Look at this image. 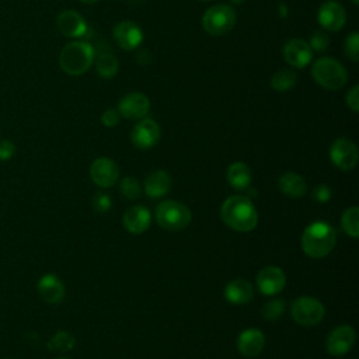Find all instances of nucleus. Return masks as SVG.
Returning a JSON list of instances; mask_svg holds the SVG:
<instances>
[{"label":"nucleus","instance_id":"nucleus-3","mask_svg":"<svg viewBox=\"0 0 359 359\" xmlns=\"http://www.w3.org/2000/svg\"><path fill=\"white\" fill-rule=\"evenodd\" d=\"M95 52L88 42L74 41L67 43L59 56L62 70L70 76H80L86 73L94 63Z\"/></svg>","mask_w":359,"mask_h":359},{"label":"nucleus","instance_id":"nucleus-42","mask_svg":"<svg viewBox=\"0 0 359 359\" xmlns=\"http://www.w3.org/2000/svg\"><path fill=\"white\" fill-rule=\"evenodd\" d=\"M202 1H209V0H202Z\"/></svg>","mask_w":359,"mask_h":359},{"label":"nucleus","instance_id":"nucleus-6","mask_svg":"<svg viewBox=\"0 0 359 359\" xmlns=\"http://www.w3.org/2000/svg\"><path fill=\"white\" fill-rule=\"evenodd\" d=\"M202 25L210 35H224L236 25V11L229 4H215L205 11Z\"/></svg>","mask_w":359,"mask_h":359},{"label":"nucleus","instance_id":"nucleus-17","mask_svg":"<svg viewBox=\"0 0 359 359\" xmlns=\"http://www.w3.org/2000/svg\"><path fill=\"white\" fill-rule=\"evenodd\" d=\"M56 27L60 34L69 38H80L87 32L86 20L74 10L62 11L56 18Z\"/></svg>","mask_w":359,"mask_h":359},{"label":"nucleus","instance_id":"nucleus-11","mask_svg":"<svg viewBox=\"0 0 359 359\" xmlns=\"http://www.w3.org/2000/svg\"><path fill=\"white\" fill-rule=\"evenodd\" d=\"M255 282L261 293L266 296H275L283 290L286 285V276L280 268L268 265L257 273Z\"/></svg>","mask_w":359,"mask_h":359},{"label":"nucleus","instance_id":"nucleus-10","mask_svg":"<svg viewBox=\"0 0 359 359\" xmlns=\"http://www.w3.org/2000/svg\"><path fill=\"white\" fill-rule=\"evenodd\" d=\"M355 339H356V332L353 327L339 325L328 334L325 348L330 355L342 356L352 349Z\"/></svg>","mask_w":359,"mask_h":359},{"label":"nucleus","instance_id":"nucleus-31","mask_svg":"<svg viewBox=\"0 0 359 359\" xmlns=\"http://www.w3.org/2000/svg\"><path fill=\"white\" fill-rule=\"evenodd\" d=\"M344 50H345V55H346L352 62H358V60H359V34H358L356 31L351 32V34L345 38Z\"/></svg>","mask_w":359,"mask_h":359},{"label":"nucleus","instance_id":"nucleus-39","mask_svg":"<svg viewBox=\"0 0 359 359\" xmlns=\"http://www.w3.org/2000/svg\"><path fill=\"white\" fill-rule=\"evenodd\" d=\"M231 3H234V4H241L244 0H230Z\"/></svg>","mask_w":359,"mask_h":359},{"label":"nucleus","instance_id":"nucleus-13","mask_svg":"<svg viewBox=\"0 0 359 359\" xmlns=\"http://www.w3.org/2000/svg\"><path fill=\"white\" fill-rule=\"evenodd\" d=\"M150 109V101L143 93H129L121 98L118 112L126 119H140L146 116Z\"/></svg>","mask_w":359,"mask_h":359},{"label":"nucleus","instance_id":"nucleus-28","mask_svg":"<svg viewBox=\"0 0 359 359\" xmlns=\"http://www.w3.org/2000/svg\"><path fill=\"white\" fill-rule=\"evenodd\" d=\"M76 339L74 337L67 331H57L48 342V348L53 352H69L74 348Z\"/></svg>","mask_w":359,"mask_h":359},{"label":"nucleus","instance_id":"nucleus-32","mask_svg":"<svg viewBox=\"0 0 359 359\" xmlns=\"http://www.w3.org/2000/svg\"><path fill=\"white\" fill-rule=\"evenodd\" d=\"M310 48L317 52H324L330 45V38L324 31H316L313 32L310 38Z\"/></svg>","mask_w":359,"mask_h":359},{"label":"nucleus","instance_id":"nucleus-33","mask_svg":"<svg viewBox=\"0 0 359 359\" xmlns=\"http://www.w3.org/2000/svg\"><path fill=\"white\" fill-rule=\"evenodd\" d=\"M111 203H112V202H111L109 195L102 194V192L95 194V196H94V199H93L94 209H95L97 212H100V213H105V212H108V210H109V208H111Z\"/></svg>","mask_w":359,"mask_h":359},{"label":"nucleus","instance_id":"nucleus-25","mask_svg":"<svg viewBox=\"0 0 359 359\" xmlns=\"http://www.w3.org/2000/svg\"><path fill=\"white\" fill-rule=\"evenodd\" d=\"M297 76L292 69H280L271 77V86L275 91L285 93L294 87Z\"/></svg>","mask_w":359,"mask_h":359},{"label":"nucleus","instance_id":"nucleus-36","mask_svg":"<svg viewBox=\"0 0 359 359\" xmlns=\"http://www.w3.org/2000/svg\"><path fill=\"white\" fill-rule=\"evenodd\" d=\"M101 122H102L105 126H108V128H112V126L118 125V122H119V112L115 111L114 108L105 109V111L102 112V115H101Z\"/></svg>","mask_w":359,"mask_h":359},{"label":"nucleus","instance_id":"nucleus-18","mask_svg":"<svg viewBox=\"0 0 359 359\" xmlns=\"http://www.w3.org/2000/svg\"><path fill=\"white\" fill-rule=\"evenodd\" d=\"M265 345V337L258 328H247L237 338V349L243 356L254 358L261 353Z\"/></svg>","mask_w":359,"mask_h":359},{"label":"nucleus","instance_id":"nucleus-26","mask_svg":"<svg viewBox=\"0 0 359 359\" xmlns=\"http://www.w3.org/2000/svg\"><path fill=\"white\" fill-rule=\"evenodd\" d=\"M118 60L114 55L111 53H100L95 59V69L97 73L102 77V79H112L116 73H118Z\"/></svg>","mask_w":359,"mask_h":359},{"label":"nucleus","instance_id":"nucleus-37","mask_svg":"<svg viewBox=\"0 0 359 359\" xmlns=\"http://www.w3.org/2000/svg\"><path fill=\"white\" fill-rule=\"evenodd\" d=\"M15 153V146L11 140H0V160H10Z\"/></svg>","mask_w":359,"mask_h":359},{"label":"nucleus","instance_id":"nucleus-7","mask_svg":"<svg viewBox=\"0 0 359 359\" xmlns=\"http://www.w3.org/2000/svg\"><path fill=\"white\" fill-rule=\"evenodd\" d=\"M325 309L323 303L311 296H300L292 302L290 316L300 325H316L324 318Z\"/></svg>","mask_w":359,"mask_h":359},{"label":"nucleus","instance_id":"nucleus-8","mask_svg":"<svg viewBox=\"0 0 359 359\" xmlns=\"http://www.w3.org/2000/svg\"><path fill=\"white\" fill-rule=\"evenodd\" d=\"M330 158L339 170H352L358 163V147L349 139H335L330 147Z\"/></svg>","mask_w":359,"mask_h":359},{"label":"nucleus","instance_id":"nucleus-12","mask_svg":"<svg viewBox=\"0 0 359 359\" xmlns=\"http://www.w3.org/2000/svg\"><path fill=\"white\" fill-rule=\"evenodd\" d=\"M160 139V126L149 118L139 121L130 130L132 143L142 150L153 147Z\"/></svg>","mask_w":359,"mask_h":359},{"label":"nucleus","instance_id":"nucleus-27","mask_svg":"<svg viewBox=\"0 0 359 359\" xmlns=\"http://www.w3.org/2000/svg\"><path fill=\"white\" fill-rule=\"evenodd\" d=\"M341 226L348 236L353 238L359 236V208L358 206H351L346 210H344L341 216Z\"/></svg>","mask_w":359,"mask_h":359},{"label":"nucleus","instance_id":"nucleus-2","mask_svg":"<svg viewBox=\"0 0 359 359\" xmlns=\"http://www.w3.org/2000/svg\"><path fill=\"white\" fill-rule=\"evenodd\" d=\"M337 233L332 226L324 222L309 224L302 234V250L311 258H324L335 247Z\"/></svg>","mask_w":359,"mask_h":359},{"label":"nucleus","instance_id":"nucleus-20","mask_svg":"<svg viewBox=\"0 0 359 359\" xmlns=\"http://www.w3.org/2000/svg\"><path fill=\"white\" fill-rule=\"evenodd\" d=\"M38 292L41 297L52 304L60 303L65 297V285L55 273H45L38 280Z\"/></svg>","mask_w":359,"mask_h":359},{"label":"nucleus","instance_id":"nucleus-22","mask_svg":"<svg viewBox=\"0 0 359 359\" xmlns=\"http://www.w3.org/2000/svg\"><path fill=\"white\" fill-rule=\"evenodd\" d=\"M170 188H171V177L168 172L163 170L153 171L144 180V191L153 199L164 196L170 191Z\"/></svg>","mask_w":359,"mask_h":359},{"label":"nucleus","instance_id":"nucleus-9","mask_svg":"<svg viewBox=\"0 0 359 359\" xmlns=\"http://www.w3.org/2000/svg\"><path fill=\"white\" fill-rule=\"evenodd\" d=\"M90 177L97 187L109 188L118 181L119 168L114 160L108 157H98L91 163Z\"/></svg>","mask_w":359,"mask_h":359},{"label":"nucleus","instance_id":"nucleus-41","mask_svg":"<svg viewBox=\"0 0 359 359\" xmlns=\"http://www.w3.org/2000/svg\"><path fill=\"white\" fill-rule=\"evenodd\" d=\"M57 359H70V358H57Z\"/></svg>","mask_w":359,"mask_h":359},{"label":"nucleus","instance_id":"nucleus-29","mask_svg":"<svg viewBox=\"0 0 359 359\" xmlns=\"http://www.w3.org/2000/svg\"><path fill=\"white\" fill-rule=\"evenodd\" d=\"M286 309V303L282 299H272L269 302H266L262 307V317L268 321H273L276 318H279Z\"/></svg>","mask_w":359,"mask_h":359},{"label":"nucleus","instance_id":"nucleus-19","mask_svg":"<svg viewBox=\"0 0 359 359\" xmlns=\"http://www.w3.org/2000/svg\"><path fill=\"white\" fill-rule=\"evenodd\" d=\"M150 222H151L150 212L142 205L129 208L123 213V217H122V223H123L125 229L132 234L144 233L149 229Z\"/></svg>","mask_w":359,"mask_h":359},{"label":"nucleus","instance_id":"nucleus-16","mask_svg":"<svg viewBox=\"0 0 359 359\" xmlns=\"http://www.w3.org/2000/svg\"><path fill=\"white\" fill-rule=\"evenodd\" d=\"M311 57L313 49L304 39L294 38L287 41L283 46V59L292 67L302 69L311 62Z\"/></svg>","mask_w":359,"mask_h":359},{"label":"nucleus","instance_id":"nucleus-1","mask_svg":"<svg viewBox=\"0 0 359 359\" xmlns=\"http://www.w3.org/2000/svg\"><path fill=\"white\" fill-rule=\"evenodd\" d=\"M220 217L224 224L236 231H251L258 224L257 209L245 195L229 196L220 208Z\"/></svg>","mask_w":359,"mask_h":359},{"label":"nucleus","instance_id":"nucleus-24","mask_svg":"<svg viewBox=\"0 0 359 359\" xmlns=\"http://www.w3.org/2000/svg\"><path fill=\"white\" fill-rule=\"evenodd\" d=\"M227 181L229 184L234 188V189H247L251 184L252 175H251V170L247 164H244L243 161H236L233 164L229 165L227 168Z\"/></svg>","mask_w":359,"mask_h":359},{"label":"nucleus","instance_id":"nucleus-38","mask_svg":"<svg viewBox=\"0 0 359 359\" xmlns=\"http://www.w3.org/2000/svg\"><path fill=\"white\" fill-rule=\"evenodd\" d=\"M81 3H86V4H93V3H97L98 0H80Z\"/></svg>","mask_w":359,"mask_h":359},{"label":"nucleus","instance_id":"nucleus-40","mask_svg":"<svg viewBox=\"0 0 359 359\" xmlns=\"http://www.w3.org/2000/svg\"><path fill=\"white\" fill-rule=\"evenodd\" d=\"M355 4H359V0H352Z\"/></svg>","mask_w":359,"mask_h":359},{"label":"nucleus","instance_id":"nucleus-15","mask_svg":"<svg viewBox=\"0 0 359 359\" xmlns=\"http://www.w3.org/2000/svg\"><path fill=\"white\" fill-rule=\"evenodd\" d=\"M317 20L325 31H339L346 21L345 8L337 1H325L318 8Z\"/></svg>","mask_w":359,"mask_h":359},{"label":"nucleus","instance_id":"nucleus-34","mask_svg":"<svg viewBox=\"0 0 359 359\" xmlns=\"http://www.w3.org/2000/svg\"><path fill=\"white\" fill-rule=\"evenodd\" d=\"M331 189L328 185L325 184H318L314 189H313V198L317 201V202H328L331 199Z\"/></svg>","mask_w":359,"mask_h":359},{"label":"nucleus","instance_id":"nucleus-14","mask_svg":"<svg viewBox=\"0 0 359 359\" xmlns=\"http://www.w3.org/2000/svg\"><path fill=\"white\" fill-rule=\"evenodd\" d=\"M115 42L125 50L136 49L143 41V32L133 21L125 20L115 24L112 31Z\"/></svg>","mask_w":359,"mask_h":359},{"label":"nucleus","instance_id":"nucleus-35","mask_svg":"<svg viewBox=\"0 0 359 359\" xmlns=\"http://www.w3.org/2000/svg\"><path fill=\"white\" fill-rule=\"evenodd\" d=\"M345 101L346 105L353 111L358 112L359 111V86H353L345 95Z\"/></svg>","mask_w":359,"mask_h":359},{"label":"nucleus","instance_id":"nucleus-23","mask_svg":"<svg viewBox=\"0 0 359 359\" xmlns=\"http://www.w3.org/2000/svg\"><path fill=\"white\" fill-rule=\"evenodd\" d=\"M278 187L289 198H300L306 194V181L296 172H285L278 180Z\"/></svg>","mask_w":359,"mask_h":359},{"label":"nucleus","instance_id":"nucleus-5","mask_svg":"<svg viewBox=\"0 0 359 359\" xmlns=\"http://www.w3.org/2000/svg\"><path fill=\"white\" fill-rule=\"evenodd\" d=\"M156 220L157 223L170 231H178L185 229L191 222V210L181 202L177 201H163L156 206Z\"/></svg>","mask_w":359,"mask_h":359},{"label":"nucleus","instance_id":"nucleus-30","mask_svg":"<svg viewBox=\"0 0 359 359\" xmlns=\"http://www.w3.org/2000/svg\"><path fill=\"white\" fill-rule=\"evenodd\" d=\"M119 191L128 199H137L142 195V185L136 178L125 177L119 182Z\"/></svg>","mask_w":359,"mask_h":359},{"label":"nucleus","instance_id":"nucleus-21","mask_svg":"<svg viewBox=\"0 0 359 359\" xmlns=\"http://www.w3.org/2000/svg\"><path fill=\"white\" fill-rule=\"evenodd\" d=\"M254 297V287L245 279L230 280L224 287V299L231 304H245Z\"/></svg>","mask_w":359,"mask_h":359},{"label":"nucleus","instance_id":"nucleus-4","mask_svg":"<svg viewBox=\"0 0 359 359\" xmlns=\"http://www.w3.org/2000/svg\"><path fill=\"white\" fill-rule=\"evenodd\" d=\"M311 76L317 84L327 90H339L346 84L348 73L337 59L318 57L311 66Z\"/></svg>","mask_w":359,"mask_h":359}]
</instances>
